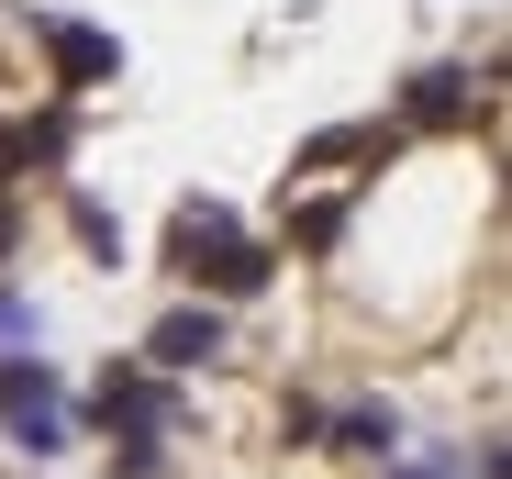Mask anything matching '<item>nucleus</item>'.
Instances as JSON below:
<instances>
[{
	"label": "nucleus",
	"mask_w": 512,
	"mask_h": 479,
	"mask_svg": "<svg viewBox=\"0 0 512 479\" xmlns=\"http://www.w3.org/2000/svg\"><path fill=\"white\" fill-rule=\"evenodd\" d=\"M167 268L201 279V290H268V246H256L223 201H179V223H167Z\"/></svg>",
	"instance_id": "nucleus-2"
},
{
	"label": "nucleus",
	"mask_w": 512,
	"mask_h": 479,
	"mask_svg": "<svg viewBox=\"0 0 512 479\" xmlns=\"http://www.w3.org/2000/svg\"><path fill=\"white\" fill-rule=\"evenodd\" d=\"M145 357H156V368H212V357H223V312H201V301L167 312V324L145 335Z\"/></svg>",
	"instance_id": "nucleus-6"
},
{
	"label": "nucleus",
	"mask_w": 512,
	"mask_h": 479,
	"mask_svg": "<svg viewBox=\"0 0 512 479\" xmlns=\"http://www.w3.org/2000/svg\"><path fill=\"white\" fill-rule=\"evenodd\" d=\"M78 246H90V257H123V223H112L101 201H78Z\"/></svg>",
	"instance_id": "nucleus-9"
},
{
	"label": "nucleus",
	"mask_w": 512,
	"mask_h": 479,
	"mask_svg": "<svg viewBox=\"0 0 512 479\" xmlns=\"http://www.w3.org/2000/svg\"><path fill=\"white\" fill-rule=\"evenodd\" d=\"M34 335H45V312H34V301H12V290H0V346H34Z\"/></svg>",
	"instance_id": "nucleus-10"
},
{
	"label": "nucleus",
	"mask_w": 512,
	"mask_h": 479,
	"mask_svg": "<svg viewBox=\"0 0 512 479\" xmlns=\"http://www.w3.org/2000/svg\"><path fill=\"white\" fill-rule=\"evenodd\" d=\"M12 234H23V201H12V190H0V257H12Z\"/></svg>",
	"instance_id": "nucleus-11"
},
{
	"label": "nucleus",
	"mask_w": 512,
	"mask_h": 479,
	"mask_svg": "<svg viewBox=\"0 0 512 479\" xmlns=\"http://www.w3.org/2000/svg\"><path fill=\"white\" fill-rule=\"evenodd\" d=\"M301 435H334V446H357V457H390L401 446V413L390 402H346V413H290Z\"/></svg>",
	"instance_id": "nucleus-5"
},
{
	"label": "nucleus",
	"mask_w": 512,
	"mask_h": 479,
	"mask_svg": "<svg viewBox=\"0 0 512 479\" xmlns=\"http://www.w3.org/2000/svg\"><path fill=\"white\" fill-rule=\"evenodd\" d=\"M0 424H12L23 457H56L67 446V390H56L45 357H0Z\"/></svg>",
	"instance_id": "nucleus-3"
},
{
	"label": "nucleus",
	"mask_w": 512,
	"mask_h": 479,
	"mask_svg": "<svg viewBox=\"0 0 512 479\" xmlns=\"http://www.w3.org/2000/svg\"><path fill=\"white\" fill-rule=\"evenodd\" d=\"M401 101H412V123H457L468 112V67H412Z\"/></svg>",
	"instance_id": "nucleus-7"
},
{
	"label": "nucleus",
	"mask_w": 512,
	"mask_h": 479,
	"mask_svg": "<svg viewBox=\"0 0 512 479\" xmlns=\"http://www.w3.org/2000/svg\"><path fill=\"white\" fill-rule=\"evenodd\" d=\"M67 134H78L67 112H34V123H23L12 145H0V156H12V168H56V156H67Z\"/></svg>",
	"instance_id": "nucleus-8"
},
{
	"label": "nucleus",
	"mask_w": 512,
	"mask_h": 479,
	"mask_svg": "<svg viewBox=\"0 0 512 479\" xmlns=\"http://www.w3.org/2000/svg\"><path fill=\"white\" fill-rule=\"evenodd\" d=\"M34 45L56 56V78H67V90H90V78H112V67H123V45H112V34L67 23V12H34Z\"/></svg>",
	"instance_id": "nucleus-4"
},
{
	"label": "nucleus",
	"mask_w": 512,
	"mask_h": 479,
	"mask_svg": "<svg viewBox=\"0 0 512 479\" xmlns=\"http://www.w3.org/2000/svg\"><path fill=\"white\" fill-rule=\"evenodd\" d=\"M90 413H101V435H112V479H156V468H167V435H179V390H167V379L101 368Z\"/></svg>",
	"instance_id": "nucleus-1"
}]
</instances>
